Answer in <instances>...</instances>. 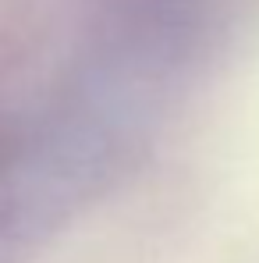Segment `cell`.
Segmentation results:
<instances>
[{
	"mask_svg": "<svg viewBox=\"0 0 259 263\" xmlns=\"http://www.w3.org/2000/svg\"><path fill=\"white\" fill-rule=\"evenodd\" d=\"M149 121V43L86 71L0 167V263H29L110 181Z\"/></svg>",
	"mask_w": 259,
	"mask_h": 263,
	"instance_id": "1",
	"label": "cell"
}]
</instances>
